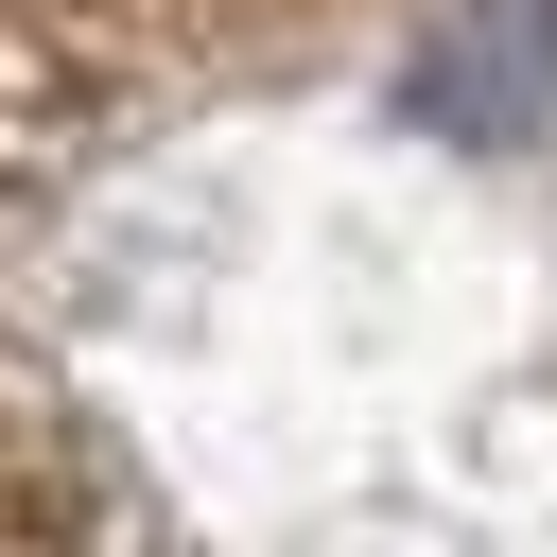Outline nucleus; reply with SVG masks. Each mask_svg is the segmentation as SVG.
Returning a JSON list of instances; mask_svg holds the SVG:
<instances>
[{
	"label": "nucleus",
	"mask_w": 557,
	"mask_h": 557,
	"mask_svg": "<svg viewBox=\"0 0 557 557\" xmlns=\"http://www.w3.org/2000/svg\"><path fill=\"white\" fill-rule=\"evenodd\" d=\"M540 104H557V0H453V17L418 35V122L522 139Z\"/></svg>",
	"instance_id": "1"
}]
</instances>
